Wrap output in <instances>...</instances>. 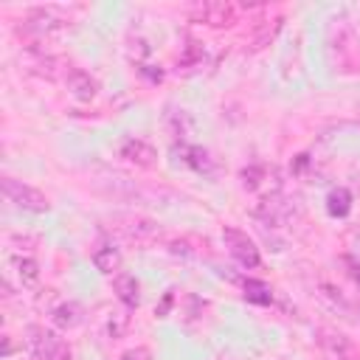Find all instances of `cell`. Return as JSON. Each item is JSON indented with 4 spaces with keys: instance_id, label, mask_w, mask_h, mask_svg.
Returning a JSON list of instances; mask_svg holds the SVG:
<instances>
[{
    "instance_id": "obj_15",
    "label": "cell",
    "mask_w": 360,
    "mask_h": 360,
    "mask_svg": "<svg viewBox=\"0 0 360 360\" xmlns=\"http://www.w3.org/2000/svg\"><path fill=\"white\" fill-rule=\"evenodd\" d=\"M51 321H53L56 329L68 332V329H76V326L84 321V309H82V304H76V301H62L59 307L51 309Z\"/></svg>"
},
{
    "instance_id": "obj_1",
    "label": "cell",
    "mask_w": 360,
    "mask_h": 360,
    "mask_svg": "<svg viewBox=\"0 0 360 360\" xmlns=\"http://www.w3.org/2000/svg\"><path fill=\"white\" fill-rule=\"evenodd\" d=\"M68 25V20L56 11V8H28L20 20H17V25H14V31H17V37H22L28 45H39L45 37H53L56 31H62Z\"/></svg>"
},
{
    "instance_id": "obj_16",
    "label": "cell",
    "mask_w": 360,
    "mask_h": 360,
    "mask_svg": "<svg viewBox=\"0 0 360 360\" xmlns=\"http://www.w3.org/2000/svg\"><path fill=\"white\" fill-rule=\"evenodd\" d=\"M11 267L22 287H34L39 281V264L34 256H11Z\"/></svg>"
},
{
    "instance_id": "obj_5",
    "label": "cell",
    "mask_w": 360,
    "mask_h": 360,
    "mask_svg": "<svg viewBox=\"0 0 360 360\" xmlns=\"http://www.w3.org/2000/svg\"><path fill=\"white\" fill-rule=\"evenodd\" d=\"M191 22L208 25V28H231L236 22V6L225 3V0H208V3H197L188 11Z\"/></svg>"
},
{
    "instance_id": "obj_21",
    "label": "cell",
    "mask_w": 360,
    "mask_h": 360,
    "mask_svg": "<svg viewBox=\"0 0 360 360\" xmlns=\"http://www.w3.org/2000/svg\"><path fill=\"white\" fill-rule=\"evenodd\" d=\"M262 174H264V166H248V169H242V183H245V188H256L259 180H262Z\"/></svg>"
},
{
    "instance_id": "obj_10",
    "label": "cell",
    "mask_w": 360,
    "mask_h": 360,
    "mask_svg": "<svg viewBox=\"0 0 360 360\" xmlns=\"http://www.w3.org/2000/svg\"><path fill=\"white\" fill-rule=\"evenodd\" d=\"M180 160L194 169L197 174H205V177H214L217 174V160L211 158L208 149L197 146V143H180Z\"/></svg>"
},
{
    "instance_id": "obj_2",
    "label": "cell",
    "mask_w": 360,
    "mask_h": 360,
    "mask_svg": "<svg viewBox=\"0 0 360 360\" xmlns=\"http://www.w3.org/2000/svg\"><path fill=\"white\" fill-rule=\"evenodd\" d=\"M0 186H3L6 200L14 202L17 208H22V211H28V214H48V211H51L48 194L39 191L37 186L22 183V180H17V177H11V174H6V177L0 180Z\"/></svg>"
},
{
    "instance_id": "obj_13",
    "label": "cell",
    "mask_w": 360,
    "mask_h": 360,
    "mask_svg": "<svg viewBox=\"0 0 360 360\" xmlns=\"http://www.w3.org/2000/svg\"><path fill=\"white\" fill-rule=\"evenodd\" d=\"M163 124L169 129V135L180 143H186V138L194 132V118L188 110L183 107H166V115H163Z\"/></svg>"
},
{
    "instance_id": "obj_22",
    "label": "cell",
    "mask_w": 360,
    "mask_h": 360,
    "mask_svg": "<svg viewBox=\"0 0 360 360\" xmlns=\"http://www.w3.org/2000/svg\"><path fill=\"white\" fill-rule=\"evenodd\" d=\"M118 360H152V352H149L146 346H132V349L121 352Z\"/></svg>"
},
{
    "instance_id": "obj_3",
    "label": "cell",
    "mask_w": 360,
    "mask_h": 360,
    "mask_svg": "<svg viewBox=\"0 0 360 360\" xmlns=\"http://www.w3.org/2000/svg\"><path fill=\"white\" fill-rule=\"evenodd\" d=\"M28 335H31L28 338V349H31L34 360H73V349L59 332L42 329V326H31Z\"/></svg>"
},
{
    "instance_id": "obj_14",
    "label": "cell",
    "mask_w": 360,
    "mask_h": 360,
    "mask_svg": "<svg viewBox=\"0 0 360 360\" xmlns=\"http://www.w3.org/2000/svg\"><path fill=\"white\" fill-rule=\"evenodd\" d=\"M253 214L264 222V225H281L290 217V205L284 202L281 194H270L264 200H259V205L253 208Z\"/></svg>"
},
{
    "instance_id": "obj_20",
    "label": "cell",
    "mask_w": 360,
    "mask_h": 360,
    "mask_svg": "<svg viewBox=\"0 0 360 360\" xmlns=\"http://www.w3.org/2000/svg\"><path fill=\"white\" fill-rule=\"evenodd\" d=\"M245 298L253 301V304H270L273 301V292L264 281H256V278H248L245 281Z\"/></svg>"
},
{
    "instance_id": "obj_7",
    "label": "cell",
    "mask_w": 360,
    "mask_h": 360,
    "mask_svg": "<svg viewBox=\"0 0 360 360\" xmlns=\"http://www.w3.org/2000/svg\"><path fill=\"white\" fill-rule=\"evenodd\" d=\"M65 87L76 101H93L98 96V79L90 76L84 68H68L65 70Z\"/></svg>"
},
{
    "instance_id": "obj_17",
    "label": "cell",
    "mask_w": 360,
    "mask_h": 360,
    "mask_svg": "<svg viewBox=\"0 0 360 360\" xmlns=\"http://www.w3.org/2000/svg\"><path fill=\"white\" fill-rule=\"evenodd\" d=\"M202 62H205V48H202V42L186 39V45H183V51H180V59H177V68H180V70H194V68H202Z\"/></svg>"
},
{
    "instance_id": "obj_4",
    "label": "cell",
    "mask_w": 360,
    "mask_h": 360,
    "mask_svg": "<svg viewBox=\"0 0 360 360\" xmlns=\"http://www.w3.org/2000/svg\"><path fill=\"white\" fill-rule=\"evenodd\" d=\"M222 242H225L231 259H233L239 267L256 270V267L262 264V253H259L256 242H253L245 231H239V228H233V225H225V228H222Z\"/></svg>"
},
{
    "instance_id": "obj_11",
    "label": "cell",
    "mask_w": 360,
    "mask_h": 360,
    "mask_svg": "<svg viewBox=\"0 0 360 360\" xmlns=\"http://www.w3.org/2000/svg\"><path fill=\"white\" fill-rule=\"evenodd\" d=\"M124 225H118L121 228V233L129 239V242H138V245H146V242H152L158 233H160V228H158V222L155 219H146V217H124L121 219Z\"/></svg>"
},
{
    "instance_id": "obj_19",
    "label": "cell",
    "mask_w": 360,
    "mask_h": 360,
    "mask_svg": "<svg viewBox=\"0 0 360 360\" xmlns=\"http://www.w3.org/2000/svg\"><path fill=\"white\" fill-rule=\"evenodd\" d=\"M281 25H284V17H276V20H273V25H264V28L250 39V48H248V51H250V53H256V51L267 48V45L276 39V34L281 31Z\"/></svg>"
},
{
    "instance_id": "obj_6",
    "label": "cell",
    "mask_w": 360,
    "mask_h": 360,
    "mask_svg": "<svg viewBox=\"0 0 360 360\" xmlns=\"http://www.w3.org/2000/svg\"><path fill=\"white\" fill-rule=\"evenodd\" d=\"M118 158H124L127 163H132V166H138V169H152V166L158 163V149H155L146 138H135V135H129V138L121 141V146H118Z\"/></svg>"
},
{
    "instance_id": "obj_9",
    "label": "cell",
    "mask_w": 360,
    "mask_h": 360,
    "mask_svg": "<svg viewBox=\"0 0 360 360\" xmlns=\"http://www.w3.org/2000/svg\"><path fill=\"white\" fill-rule=\"evenodd\" d=\"M90 259H93V267H96L98 273H104V276H115V273H121V264H124L121 250H118L110 239H101V242L93 248Z\"/></svg>"
},
{
    "instance_id": "obj_8",
    "label": "cell",
    "mask_w": 360,
    "mask_h": 360,
    "mask_svg": "<svg viewBox=\"0 0 360 360\" xmlns=\"http://www.w3.org/2000/svg\"><path fill=\"white\" fill-rule=\"evenodd\" d=\"M318 343H321V349H323L332 360H357L354 343H352L346 335H340V332L321 329V332H318Z\"/></svg>"
},
{
    "instance_id": "obj_18",
    "label": "cell",
    "mask_w": 360,
    "mask_h": 360,
    "mask_svg": "<svg viewBox=\"0 0 360 360\" xmlns=\"http://www.w3.org/2000/svg\"><path fill=\"white\" fill-rule=\"evenodd\" d=\"M326 211L332 217H346L352 211V194H349V188H343V186L332 188L329 197H326Z\"/></svg>"
},
{
    "instance_id": "obj_23",
    "label": "cell",
    "mask_w": 360,
    "mask_h": 360,
    "mask_svg": "<svg viewBox=\"0 0 360 360\" xmlns=\"http://www.w3.org/2000/svg\"><path fill=\"white\" fill-rule=\"evenodd\" d=\"M169 304H172V292H166V298H163V304H160V307H158L155 312H158V315L163 318V315H166V309H169Z\"/></svg>"
},
{
    "instance_id": "obj_12",
    "label": "cell",
    "mask_w": 360,
    "mask_h": 360,
    "mask_svg": "<svg viewBox=\"0 0 360 360\" xmlns=\"http://www.w3.org/2000/svg\"><path fill=\"white\" fill-rule=\"evenodd\" d=\"M112 292H115V298L127 309H138V304H141V284H138V278L132 273H127V270L115 273L112 276Z\"/></svg>"
}]
</instances>
